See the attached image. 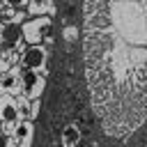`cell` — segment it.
I'll return each instance as SVG.
<instances>
[{"mask_svg": "<svg viewBox=\"0 0 147 147\" xmlns=\"http://www.w3.org/2000/svg\"><path fill=\"white\" fill-rule=\"evenodd\" d=\"M44 62H46V53H44V48H39V46H30V48H25V53H23V67H25V69L37 71L39 67H44Z\"/></svg>", "mask_w": 147, "mask_h": 147, "instance_id": "2", "label": "cell"}, {"mask_svg": "<svg viewBox=\"0 0 147 147\" xmlns=\"http://www.w3.org/2000/svg\"><path fill=\"white\" fill-rule=\"evenodd\" d=\"M78 142H80V131L74 124L64 126V131H62V145L64 147H76Z\"/></svg>", "mask_w": 147, "mask_h": 147, "instance_id": "7", "label": "cell"}, {"mask_svg": "<svg viewBox=\"0 0 147 147\" xmlns=\"http://www.w3.org/2000/svg\"><path fill=\"white\" fill-rule=\"evenodd\" d=\"M16 85H18V76L16 74H2V78H0V90L2 92H11Z\"/></svg>", "mask_w": 147, "mask_h": 147, "instance_id": "8", "label": "cell"}, {"mask_svg": "<svg viewBox=\"0 0 147 147\" xmlns=\"http://www.w3.org/2000/svg\"><path fill=\"white\" fill-rule=\"evenodd\" d=\"M21 83H23V90L28 92V96H37L39 90H41V78L32 71V69H25L21 74Z\"/></svg>", "mask_w": 147, "mask_h": 147, "instance_id": "4", "label": "cell"}, {"mask_svg": "<svg viewBox=\"0 0 147 147\" xmlns=\"http://www.w3.org/2000/svg\"><path fill=\"white\" fill-rule=\"evenodd\" d=\"M21 32H23V28L21 25H16V23H7L5 28H2V48H11L18 39H21Z\"/></svg>", "mask_w": 147, "mask_h": 147, "instance_id": "6", "label": "cell"}, {"mask_svg": "<svg viewBox=\"0 0 147 147\" xmlns=\"http://www.w3.org/2000/svg\"><path fill=\"white\" fill-rule=\"evenodd\" d=\"M7 5H11V7H21V5H25V0H5Z\"/></svg>", "mask_w": 147, "mask_h": 147, "instance_id": "9", "label": "cell"}, {"mask_svg": "<svg viewBox=\"0 0 147 147\" xmlns=\"http://www.w3.org/2000/svg\"><path fill=\"white\" fill-rule=\"evenodd\" d=\"M18 115H21L18 106L9 96H0V119H2V124H14L18 119Z\"/></svg>", "mask_w": 147, "mask_h": 147, "instance_id": "3", "label": "cell"}, {"mask_svg": "<svg viewBox=\"0 0 147 147\" xmlns=\"http://www.w3.org/2000/svg\"><path fill=\"white\" fill-rule=\"evenodd\" d=\"M32 140V124L30 122H21L14 129V147H28Z\"/></svg>", "mask_w": 147, "mask_h": 147, "instance_id": "5", "label": "cell"}, {"mask_svg": "<svg viewBox=\"0 0 147 147\" xmlns=\"http://www.w3.org/2000/svg\"><path fill=\"white\" fill-rule=\"evenodd\" d=\"M23 32H25V37L30 41H37V39L51 34V23H48V18H34L30 25L23 28Z\"/></svg>", "mask_w": 147, "mask_h": 147, "instance_id": "1", "label": "cell"}, {"mask_svg": "<svg viewBox=\"0 0 147 147\" xmlns=\"http://www.w3.org/2000/svg\"><path fill=\"white\" fill-rule=\"evenodd\" d=\"M0 147H9V140H7L5 133H0Z\"/></svg>", "mask_w": 147, "mask_h": 147, "instance_id": "10", "label": "cell"}, {"mask_svg": "<svg viewBox=\"0 0 147 147\" xmlns=\"http://www.w3.org/2000/svg\"><path fill=\"white\" fill-rule=\"evenodd\" d=\"M0 126H2V119H0Z\"/></svg>", "mask_w": 147, "mask_h": 147, "instance_id": "11", "label": "cell"}]
</instances>
